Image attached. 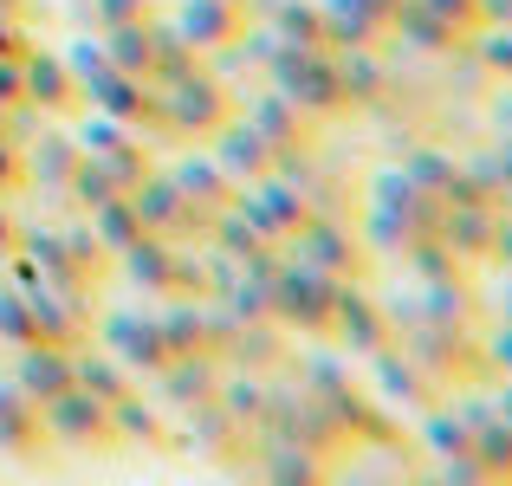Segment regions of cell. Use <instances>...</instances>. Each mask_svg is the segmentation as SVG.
Wrapping results in <instances>:
<instances>
[{
	"label": "cell",
	"instance_id": "27",
	"mask_svg": "<svg viewBox=\"0 0 512 486\" xmlns=\"http://www.w3.org/2000/svg\"><path fill=\"white\" fill-rule=\"evenodd\" d=\"M169 175H175V188H182V195L195 201L201 214H221L227 201H234V182L221 175V162H214L208 150H201V156H195V150L175 156V169H169Z\"/></svg>",
	"mask_w": 512,
	"mask_h": 486
},
{
	"label": "cell",
	"instance_id": "32",
	"mask_svg": "<svg viewBox=\"0 0 512 486\" xmlns=\"http://www.w3.org/2000/svg\"><path fill=\"white\" fill-rule=\"evenodd\" d=\"M214 402H221L240 428H253V422H260V409H266V376L260 370H234V363H227L221 383H214Z\"/></svg>",
	"mask_w": 512,
	"mask_h": 486
},
{
	"label": "cell",
	"instance_id": "3",
	"mask_svg": "<svg viewBox=\"0 0 512 486\" xmlns=\"http://www.w3.org/2000/svg\"><path fill=\"white\" fill-rule=\"evenodd\" d=\"M266 286H273V324H279V331L331 337V299H338L344 279H331V273H318V266H305V260L286 253Z\"/></svg>",
	"mask_w": 512,
	"mask_h": 486
},
{
	"label": "cell",
	"instance_id": "36",
	"mask_svg": "<svg viewBox=\"0 0 512 486\" xmlns=\"http://www.w3.org/2000/svg\"><path fill=\"white\" fill-rule=\"evenodd\" d=\"M461 59H474L493 85H512V26H480V33L461 46Z\"/></svg>",
	"mask_w": 512,
	"mask_h": 486
},
{
	"label": "cell",
	"instance_id": "24",
	"mask_svg": "<svg viewBox=\"0 0 512 486\" xmlns=\"http://www.w3.org/2000/svg\"><path fill=\"white\" fill-rule=\"evenodd\" d=\"M389 39H396L402 52H428V59H454V52L467 46L448 20H435V13L415 7V0H402V7L389 13Z\"/></svg>",
	"mask_w": 512,
	"mask_h": 486
},
{
	"label": "cell",
	"instance_id": "4",
	"mask_svg": "<svg viewBox=\"0 0 512 486\" xmlns=\"http://www.w3.org/2000/svg\"><path fill=\"white\" fill-rule=\"evenodd\" d=\"M163 91V137H188V143H208L227 117L240 111V98L221 85V72H188L182 85H156Z\"/></svg>",
	"mask_w": 512,
	"mask_h": 486
},
{
	"label": "cell",
	"instance_id": "28",
	"mask_svg": "<svg viewBox=\"0 0 512 486\" xmlns=\"http://www.w3.org/2000/svg\"><path fill=\"white\" fill-rule=\"evenodd\" d=\"M72 383L85 389V396H98V402H124L130 396V370L117 357H104L98 344H78L72 350Z\"/></svg>",
	"mask_w": 512,
	"mask_h": 486
},
{
	"label": "cell",
	"instance_id": "39",
	"mask_svg": "<svg viewBox=\"0 0 512 486\" xmlns=\"http://www.w3.org/2000/svg\"><path fill=\"white\" fill-rule=\"evenodd\" d=\"M474 461L487 467L493 486H512V422H500V415H493V422L474 428Z\"/></svg>",
	"mask_w": 512,
	"mask_h": 486
},
{
	"label": "cell",
	"instance_id": "12",
	"mask_svg": "<svg viewBox=\"0 0 512 486\" xmlns=\"http://www.w3.org/2000/svg\"><path fill=\"white\" fill-rule=\"evenodd\" d=\"M363 188H370V208H389L396 221H409L422 240L435 234L441 214H448V208H441V195H428V188L415 182V175H402V162H383V169H376Z\"/></svg>",
	"mask_w": 512,
	"mask_h": 486
},
{
	"label": "cell",
	"instance_id": "38",
	"mask_svg": "<svg viewBox=\"0 0 512 486\" xmlns=\"http://www.w3.org/2000/svg\"><path fill=\"white\" fill-rule=\"evenodd\" d=\"M357 240H363L370 253H396V260H402V253H409L422 234H415L409 221H396L389 208H363V221H357Z\"/></svg>",
	"mask_w": 512,
	"mask_h": 486
},
{
	"label": "cell",
	"instance_id": "48",
	"mask_svg": "<svg viewBox=\"0 0 512 486\" xmlns=\"http://www.w3.org/2000/svg\"><path fill=\"white\" fill-rule=\"evenodd\" d=\"M20 188H26V150H20L13 137H0V195L13 201Z\"/></svg>",
	"mask_w": 512,
	"mask_h": 486
},
{
	"label": "cell",
	"instance_id": "6",
	"mask_svg": "<svg viewBox=\"0 0 512 486\" xmlns=\"http://www.w3.org/2000/svg\"><path fill=\"white\" fill-rule=\"evenodd\" d=\"M39 422H46V441L52 448H72V454H117L124 441H117L111 428V402L85 396V389H65V396L39 402Z\"/></svg>",
	"mask_w": 512,
	"mask_h": 486
},
{
	"label": "cell",
	"instance_id": "46",
	"mask_svg": "<svg viewBox=\"0 0 512 486\" xmlns=\"http://www.w3.org/2000/svg\"><path fill=\"white\" fill-rule=\"evenodd\" d=\"M415 7H428L435 20H448L461 39H474V33H480V0H415Z\"/></svg>",
	"mask_w": 512,
	"mask_h": 486
},
{
	"label": "cell",
	"instance_id": "10",
	"mask_svg": "<svg viewBox=\"0 0 512 486\" xmlns=\"http://www.w3.org/2000/svg\"><path fill=\"white\" fill-rule=\"evenodd\" d=\"M20 78H26V104H33L39 117H52V124H72V117L85 111L65 52H52V46H39V39H33V46L20 52Z\"/></svg>",
	"mask_w": 512,
	"mask_h": 486
},
{
	"label": "cell",
	"instance_id": "21",
	"mask_svg": "<svg viewBox=\"0 0 512 486\" xmlns=\"http://www.w3.org/2000/svg\"><path fill=\"white\" fill-rule=\"evenodd\" d=\"M493 227H500V208H448L441 227H435V240L461 266H487L493 260Z\"/></svg>",
	"mask_w": 512,
	"mask_h": 486
},
{
	"label": "cell",
	"instance_id": "18",
	"mask_svg": "<svg viewBox=\"0 0 512 486\" xmlns=\"http://www.w3.org/2000/svg\"><path fill=\"white\" fill-rule=\"evenodd\" d=\"M20 253L39 266V273H46V286H59V292H72V299H85V305H91V292H98V286L78 273V260L65 253V234H59V227H39V221H33V227H20Z\"/></svg>",
	"mask_w": 512,
	"mask_h": 486
},
{
	"label": "cell",
	"instance_id": "30",
	"mask_svg": "<svg viewBox=\"0 0 512 486\" xmlns=\"http://www.w3.org/2000/svg\"><path fill=\"white\" fill-rule=\"evenodd\" d=\"M156 331H163L169 357H188V350H208V305L201 299H169L156 312Z\"/></svg>",
	"mask_w": 512,
	"mask_h": 486
},
{
	"label": "cell",
	"instance_id": "47",
	"mask_svg": "<svg viewBox=\"0 0 512 486\" xmlns=\"http://www.w3.org/2000/svg\"><path fill=\"white\" fill-rule=\"evenodd\" d=\"M91 7V26H130V20H150V0H85Z\"/></svg>",
	"mask_w": 512,
	"mask_h": 486
},
{
	"label": "cell",
	"instance_id": "5",
	"mask_svg": "<svg viewBox=\"0 0 512 486\" xmlns=\"http://www.w3.org/2000/svg\"><path fill=\"white\" fill-rule=\"evenodd\" d=\"M286 253L305 260V266H318V273H331V279H363L370 273V247L357 240V227H350L344 214H325V208H312L299 227H292Z\"/></svg>",
	"mask_w": 512,
	"mask_h": 486
},
{
	"label": "cell",
	"instance_id": "22",
	"mask_svg": "<svg viewBox=\"0 0 512 486\" xmlns=\"http://www.w3.org/2000/svg\"><path fill=\"white\" fill-rule=\"evenodd\" d=\"M0 454L13 461H39L46 454V422H39V402L13 389V376L0 383Z\"/></svg>",
	"mask_w": 512,
	"mask_h": 486
},
{
	"label": "cell",
	"instance_id": "7",
	"mask_svg": "<svg viewBox=\"0 0 512 486\" xmlns=\"http://www.w3.org/2000/svg\"><path fill=\"white\" fill-rule=\"evenodd\" d=\"M124 195H130V208H137V221L150 227V234L175 240V247H195V240H208V214H201L195 201L175 188L169 169H150L137 188H124Z\"/></svg>",
	"mask_w": 512,
	"mask_h": 486
},
{
	"label": "cell",
	"instance_id": "52",
	"mask_svg": "<svg viewBox=\"0 0 512 486\" xmlns=\"http://www.w3.org/2000/svg\"><path fill=\"white\" fill-rule=\"evenodd\" d=\"M20 247V221H13V208H7V195H0V260Z\"/></svg>",
	"mask_w": 512,
	"mask_h": 486
},
{
	"label": "cell",
	"instance_id": "49",
	"mask_svg": "<svg viewBox=\"0 0 512 486\" xmlns=\"http://www.w3.org/2000/svg\"><path fill=\"white\" fill-rule=\"evenodd\" d=\"M26 46H33V33H26V20H13V13H0V59H20Z\"/></svg>",
	"mask_w": 512,
	"mask_h": 486
},
{
	"label": "cell",
	"instance_id": "54",
	"mask_svg": "<svg viewBox=\"0 0 512 486\" xmlns=\"http://www.w3.org/2000/svg\"><path fill=\"white\" fill-rule=\"evenodd\" d=\"M480 26H512V0H480Z\"/></svg>",
	"mask_w": 512,
	"mask_h": 486
},
{
	"label": "cell",
	"instance_id": "41",
	"mask_svg": "<svg viewBox=\"0 0 512 486\" xmlns=\"http://www.w3.org/2000/svg\"><path fill=\"white\" fill-rule=\"evenodd\" d=\"M402 273H415V286H428V279H454V273H467V266L428 234V240H415V247L402 253Z\"/></svg>",
	"mask_w": 512,
	"mask_h": 486
},
{
	"label": "cell",
	"instance_id": "40",
	"mask_svg": "<svg viewBox=\"0 0 512 486\" xmlns=\"http://www.w3.org/2000/svg\"><path fill=\"white\" fill-rule=\"evenodd\" d=\"M221 305H227L240 324H273V286H266L260 273H240L234 286L221 292Z\"/></svg>",
	"mask_w": 512,
	"mask_h": 486
},
{
	"label": "cell",
	"instance_id": "23",
	"mask_svg": "<svg viewBox=\"0 0 512 486\" xmlns=\"http://www.w3.org/2000/svg\"><path fill=\"white\" fill-rule=\"evenodd\" d=\"M318 26H325V52H370L389 46V26L363 13L357 0H318Z\"/></svg>",
	"mask_w": 512,
	"mask_h": 486
},
{
	"label": "cell",
	"instance_id": "34",
	"mask_svg": "<svg viewBox=\"0 0 512 486\" xmlns=\"http://www.w3.org/2000/svg\"><path fill=\"white\" fill-rule=\"evenodd\" d=\"M98 46H104V59H111L117 72H130V78H150V20L104 26V33H98Z\"/></svg>",
	"mask_w": 512,
	"mask_h": 486
},
{
	"label": "cell",
	"instance_id": "51",
	"mask_svg": "<svg viewBox=\"0 0 512 486\" xmlns=\"http://www.w3.org/2000/svg\"><path fill=\"white\" fill-rule=\"evenodd\" d=\"M487 266H506V273H512V208H500V227H493V260Z\"/></svg>",
	"mask_w": 512,
	"mask_h": 486
},
{
	"label": "cell",
	"instance_id": "50",
	"mask_svg": "<svg viewBox=\"0 0 512 486\" xmlns=\"http://www.w3.org/2000/svg\"><path fill=\"white\" fill-rule=\"evenodd\" d=\"M26 104V78H20V59H0V111Z\"/></svg>",
	"mask_w": 512,
	"mask_h": 486
},
{
	"label": "cell",
	"instance_id": "44",
	"mask_svg": "<svg viewBox=\"0 0 512 486\" xmlns=\"http://www.w3.org/2000/svg\"><path fill=\"white\" fill-rule=\"evenodd\" d=\"M98 162H104V169H111V175H117V182H124V188H137L143 175L156 169V162H150V137H124V143H117V150H104Z\"/></svg>",
	"mask_w": 512,
	"mask_h": 486
},
{
	"label": "cell",
	"instance_id": "2",
	"mask_svg": "<svg viewBox=\"0 0 512 486\" xmlns=\"http://www.w3.org/2000/svg\"><path fill=\"white\" fill-rule=\"evenodd\" d=\"M253 441H292V448H312V454H325V461L350 448L338 415H331L305 383L299 389H266V409H260V422H253Z\"/></svg>",
	"mask_w": 512,
	"mask_h": 486
},
{
	"label": "cell",
	"instance_id": "53",
	"mask_svg": "<svg viewBox=\"0 0 512 486\" xmlns=\"http://www.w3.org/2000/svg\"><path fill=\"white\" fill-rule=\"evenodd\" d=\"M493 415H500V422H512V376H493Z\"/></svg>",
	"mask_w": 512,
	"mask_h": 486
},
{
	"label": "cell",
	"instance_id": "1",
	"mask_svg": "<svg viewBox=\"0 0 512 486\" xmlns=\"http://www.w3.org/2000/svg\"><path fill=\"white\" fill-rule=\"evenodd\" d=\"M266 85L279 91V98H292L312 124H331V117H344V85H338V59H331L325 46H273L266 52Z\"/></svg>",
	"mask_w": 512,
	"mask_h": 486
},
{
	"label": "cell",
	"instance_id": "29",
	"mask_svg": "<svg viewBox=\"0 0 512 486\" xmlns=\"http://www.w3.org/2000/svg\"><path fill=\"white\" fill-rule=\"evenodd\" d=\"M221 363H234V370H273V363H286V344H279V324H234V337L221 344Z\"/></svg>",
	"mask_w": 512,
	"mask_h": 486
},
{
	"label": "cell",
	"instance_id": "11",
	"mask_svg": "<svg viewBox=\"0 0 512 486\" xmlns=\"http://www.w3.org/2000/svg\"><path fill=\"white\" fill-rule=\"evenodd\" d=\"M247 26H253V0H182V7H175V33H182L201 59L234 46Z\"/></svg>",
	"mask_w": 512,
	"mask_h": 486
},
{
	"label": "cell",
	"instance_id": "15",
	"mask_svg": "<svg viewBox=\"0 0 512 486\" xmlns=\"http://www.w3.org/2000/svg\"><path fill=\"white\" fill-rule=\"evenodd\" d=\"M240 117H247V124L260 130V137L273 143V150H312V143H318V124H312V117H305L292 98H279L273 85L253 91V98L240 104Z\"/></svg>",
	"mask_w": 512,
	"mask_h": 486
},
{
	"label": "cell",
	"instance_id": "26",
	"mask_svg": "<svg viewBox=\"0 0 512 486\" xmlns=\"http://www.w3.org/2000/svg\"><path fill=\"white\" fill-rule=\"evenodd\" d=\"M117 273H124L137 292H163V299H169V279H175V240H163V234H143L137 247H124V253H117Z\"/></svg>",
	"mask_w": 512,
	"mask_h": 486
},
{
	"label": "cell",
	"instance_id": "42",
	"mask_svg": "<svg viewBox=\"0 0 512 486\" xmlns=\"http://www.w3.org/2000/svg\"><path fill=\"white\" fill-rule=\"evenodd\" d=\"M59 234H65V253H72V260H78V273H85L91 286H98V279L111 273V253L98 247V234H91V221H85V214H78L72 227H59Z\"/></svg>",
	"mask_w": 512,
	"mask_h": 486
},
{
	"label": "cell",
	"instance_id": "14",
	"mask_svg": "<svg viewBox=\"0 0 512 486\" xmlns=\"http://www.w3.org/2000/svg\"><path fill=\"white\" fill-rule=\"evenodd\" d=\"M20 150H26V188H46V195H65L78 156H85V150H78V137L65 124H52V117L20 143Z\"/></svg>",
	"mask_w": 512,
	"mask_h": 486
},
{
	"label": "cell",
	"instance_id": "16",
	"mask_svg": "<svg viewBox=\"0 0 512 486\" xmlns=\"http://www.w3.org/2000/svg\"><path fill=\"white\" fill-rule=\"evenodd\" d=\"M370 383H376V396H383V402H402V409H415V415L441 402V383L422 370V363L402 357L396 344H383V350L370 357Z\"/></svg>",
	"mask_w": 512,
	"mask_h": 486
},
{
	"label": "cell",
	"instance_id": "56",
	"mask_svg": "<svg viewBox=\"0 0 512 486\" xmlns=\"http://www.w3.org/2000/svg\"><path fill=\"white\" fill-rule=\"evenodd\" d=\"M500 318H512V273H506V286H500Z\"/></svg>",
	"mask_w": 512,
	"mask_h": 486
},
{
	"label": "cell",
	"instance_id": "43",
	"mask_svg": "<svg viewBox=\"0 0 512 486\" xmlns=\"http://www.w3.org/2000/svg\"><path fill=\"white\" fill-rule=\"evenodd\" d=\"M0 344H13V350H20V344H39V331H33V305H26V292L13 286V279L0 286Z\"/></svg>",
	"mask_w": 512,
	"mask_h": 486
},
{
	"label": "cell",
	"instance_id": "45",
	"mask_svg": "<svg viewBox=\"0 0 512 486\" xmlns=\"http://www.w3.org/2000/svg\"><path fill=\"white\" fill-rule=\"evenodd\" d=\"M474 344H480L487 376H512V318H493L487 331H474Z\"/></svg>",
	"mask_w": 512,
	"mask_h": 486
},
{
	"label": "cell",
	"instance_id": "31",
	"mask_svg": "<svg viewBox=\"0 0 512 486\" xmlns=\"http://www.w3.org/2000/svg\"><path fill=\"white\" fill-rule=\"evenodd\" d=\"M111 428H117V441H143V448H169V454H182L175 448V435L163 428V415L150 409V402L130 389L124 402H111Z\"/></svg>",
	"mask_w": 512,
	"mask_h": 486
},
{
	"label": "cell",
	"instance_id": "55",
	"mask_svg": "<svg viewBox=\"0 0 512 486\" xmlns=\"http://www.w3.org/2000/svg\"><path fill=\"white\" fill-rule=\"evenodd\" d=\"M357 7H363V13H376V20H383V26H389V13H396V7H402V0H357Z\"/></svg>",
	"mask_w": 512,
	"mask_h": 486
},
{
	"label": "cell",
	"instance_id": "9",
	"mask_svg": "<svg viewBox=\"0 0 512 486\" xmlns=\"http://www.w3.org/2000/svg\"><path fill=\"white\" fill-rule=\"evenodd\" d=\"M98 350L117 357L130 376H156L169 363V344H163V331H156V312H143V305H117V312H104L98 318Z\"/></svg>",
	"mask_w": 512,
	"mask_h": 486
},
{
	"label": "cell",
	"instance_id": "13",
	"mask_svg": "<svg viewBox=\"0 0 512 486\" xmlns=\"http://www.w3.org/2000/svg\"><path fill=\"white\" fill-rule=\"evenodd\" d=\"M208 156L221 162V175H227L234 188H247V182H260V175H273V143H266L240 111L208 137Z\"/></svg>",
	"mask_w": 512,
	"mask_h": 486
},
{
	"label": "cell",
	"instance_id": "35",
	"mask_svg": "<svg viewBox=\"0 0 512 486\" xmlns=\"http://www.w3.org/2000/svg\"><path fill=\"white\" fill-rule=\"evenodd\" d=\"M117 195H124V182H117L98 156H78L72 182H65V201H72L78 214H91V208H104V201H117Z\"/></svg>",
	"mask_w": 512,
	"mask_h": 486
},
{
	"label": "cell",
	"instance_id": "19",
	"mask_svg": "<svg viewBox=\"0 0 512 486\" xmlns=\"http://www.w3.org/2000/svg\"><path fill=\"white\" fill-rule=\"evenodd\" d=\"M227 363L214 357V350H188V357H169L163 370L150 376L156 389H163V402H175V409H195V402L214 396V383H221Z\"/></svg>",
	"mask_w": 512,
	"mask_h": 486
},
{
	"label": "cell",
	"instance_id": "25",
	"mask_svg": "<svg viewBox=\"0 0 512 486\" xmlns=\"http://www.w3.org/2000/svg\"><path fill=\"white\" fill-rule=\"evenodd\" d=\"M331 59H338V85H344V104H350V111H370V104L389 98V46L331 52Z\"/></svg>",
	"mask_w": 512,
	"mask_h": 486
},
{
	"label": "cell",
	"instance_id": "8",
	"mask_svg": "<svg viewBox=\"0 0 512 486\" xmlns=\"http://www.w3.org/2000/svg\"><path fill=\"white\" fill-rule=\"evenodd\" d=\"M331 344L344 357H376L383 344H396V318L363 279H344L338 299H331Z\"/></svg>",
	"mask_w": 512,
	"mask_h": 486
},
{
	"label": "cell",
	"instance_id": "33",
	"mask_svg": "<svg viewBox=\"0 0 512 486\" xmlns=\"http://www.w3.org/2000/svg\"><path fill=\"white\" fill-rule=\"evenodd\" d=\"M85 221H91V234H98V247L111 253V260H117L124 247H137L143 234H150V227L137 221V208H130V195H117V201H104V208H91Z\"/></svg>",
	"mask_w": 512,
	"mask_h": 486
},
{
	"label": "cell",
	"instance_id": "17",
	"mask_svg": "<svg viewBox=\"0 0 512 486\" xmlns=\"http://www.w3.org/2000/svg\"><path fill=\"white\" fill-rule=\"evenodd\" d=\"M253 461H260V486H338V467L325 454L292 448V441H260Z\"/></svg>",
	"mask_w": 512,
	"mask_h": 486
},
{
	"label": "cell",
	"instance_id": "37",
	"mask_svg": "<svg viewBox=\"0 0 512 486\" xmlns=\"http://www.w3.org/2000/svg\"><path fill=\"white\" fill-rule=\"evenodd\" d=\"M422 448L435 454V461H448V454L474 448V435H467V422L448 409V402H435V409H422Z\"/></svg>",
	"mask_w": 512,
	"mask_h": 486
},
{
	"label": "cell",
	"instance_id": "20",
	"mask_svg": "<svg viewBox=\"0 0 512 486\" xmlns=\"http://www.w3.org/2000/svg\"><path fill=\"white\" fill-rule=\"evenodd\" d=\"M13 389L33 402H52L72 389V350L59 344H20V357H13Z\"/></svg>",
	"mask_w": 512,
	"mask_h": 486
}]
</instances>
